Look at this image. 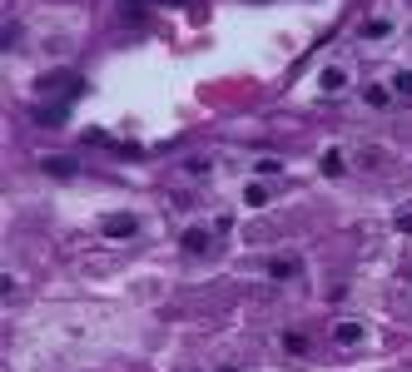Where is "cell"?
<instances>
[{
    "label": "cell",
    "instance_id": "9a60e30c",
    "mask_svg": "<svg viewBox=\"0 0 412 372\" xmlns=\"http://www.w3.org/2000/svg\"><path fill=\"white\" fill-rule=\"evenodd\" d=\"M208 169H213V164H208V159H189V174H194V179H204Z\"/></svg>",
    "mask_w": 412,
    "mask_h": 372
},
{
    "label": "cell",
    "instance_id": "4fadbf2b",
    "mask_svg": "<svg viewBox=\"0 0 412 372\" xmlns=\"http://www.w3.org/2000/svg\"><path fill=\"white\" fill-rule=\"evenodd\" d=\"M258 174L273 179V174H283V164H278V159H258Z\"/></svg>",
    "mask_w": 412,
    "mask_h": 372
},
{
    "label": "cell",
    "instance_id": "5b68a950",
    "mask_svg": "<svg viewBox=\"0 0 412 372\" xmlns=\"http://www.w3.org/2000/svg\"><path fill=\"white\" fill-rule=\"evenodd\" d=\"M318 90H323V94H343V90H348V70H338V65H328V70L318 75Z\"/></svg>",
    "mask_w": 412,
    "mask_h": 372
},
{
    "label": "cell",
    "instance_id": "2e32d148",
    "mask_svg": "<svg viewBox=\"0 0 412 372\" xmlns=\"http://www.w3.org/2000/svg\"><path fill=\"white\" fill-rule=\"evenodd\" d=\"M218 372H238V368H218Z\"/></svg>",
    "mask_w": 412,
    "mask_h": 372
},
{
    "label": "cell",
    "instance_id": "7c38bea8",
    "mask_svg": "<svg viewBox=\"0 0 412 372\" xmlns=\"http://www.w3.org/2000/svg\"><path fill=\"white\" fill-rule=\"evenodd\" d=\"M283 348H288L293 358H303V353H308V338H303V333H283Z\"/></svg>",
    "mask_w": 412,
    "mask_h": 372
},
{
    "label": "cell",
    "instance_id": "52a82bcc",
    "mask_svg": "<svg viewBox=\"0 0 412 372\" xmlns=\"http://www.w3.org/2000/svg\"><path fill=\"white\" fill-rule=\"evenodd\" d=\"M363 99H368L373 109H388L398 94H393V85H363Z\"/></svg>",
    "mask_w": 412,
    "mask_h": 372
},
{
    "label": "cell",
    "instance_id": "30bf717a",
    "mask_svg": "<svg viewBox=\"0 0 412 372\" xmlns=\"http://www.w3.org/2000/svg\"><path fill=\"white\" fill-rule=\"evenodd\" d=\"M393 94L412 104V70H398V75H393Z\"/></svg>",
    "mask_w": 412,
    "mask_h": 372
},
{
    "label": "cell",
    "instance_id": "277c9868",
    "mask_svg": "<svg viewBox=\"0 0 412 372\" xmlns=\"http://www.w3.org/2000/svg\"><path fill=\"white\" fill-rule=\"evenodd\" d=\"M298 268H303V263H298L293 253H283V258L268 263V278H273V283H293V278H298Z\"/></svg>",
    "mask_w": 412,
    "mask_h": 372
},
{
    "label": "cell",
    "instance_id": "3957f363",
    "mask_svg": "<svg viewBox=\"0 0 412 372\" xmlns=\"http://www.w3.org/2000/svg\"><path fill=\"white\" fill-rule=\"evenodd\" d=\"M139 233V218L134 213H114V218H104V238H134Z\"/></svg>",
    "mask_w": 412,
    "mask_h": 372
},
{
    "label": "cell",
    "instance_id": "ba28073f",
    "mask_svg": "<svg viewBox=\"0 0 412 372\" xmlns=\"http://www.w3.org/2000/svg\"><path fill=\"white\" fill-rule=\"evenodd\" d=\"M40 169H45V174H55V179H70V174H80V164H75V159H60V154H50Z\"/></svg>",
    "mask_w": 412,
    "mask_h": 372
},
{
    "label": "cell",
    "instance_id": "6da1fadb",
    "mask_svg": "<svg viewBox=\"0 0 412 372\" xmlns=\"http://www.w3.org/2000/svg\"><path fill=\"white\" fill-rule=\"evenodd\" d=\"M179 248H184L189 258H204L208 248H213V233H208V228H184V233H179Z\"/></svg>",
    "mask_w": 412,
    "mask_h": 372
},
{
    "label": "cell",
    "instance_id": "7a4b0ae2",
    "mask_svg": "<svg viewBox=\"0 0 412 372\" xmlns=\"http://www.w3.org/2000/svg\"><path fill=\"white\" fill-rule=\"evenodd\" d=\"M363 338H368V328H363L358 318H343V323L333 328V343H338V348H358Z\"/></svg>",
    "mask_w": 412,
    "mask_h": 372
},
{
    "label": "cell",
    "instance_id": "8fae6325",
    "mask_svg": "<svg viewBox=\"0 0 412 372\" xmlns=\"http://www.w3.org/2000/svg\"><path fill=\"white\" fill-rule=\"evenodd\" d=\"M243 203H248V208H263V203H268V188H263V184H248V188H243Z\"/></svg>",
    "mask_w": 412,
    "mask_h": 372
},
{
    "label": "cell",
    "instance_id": "5bb4252c",
    "mask_svg": "<svg viewBox=\"0 0 412 372\" xmlns=\"http://www.w3.org/2000/svg\"><path fill=\"white\" fill-rule=\"evenodd\" d=\"M393 223H398V233H412V208H398V218H393Z\"/></svg>",
    "mask_w": 412,
    "mask_h": 372
},
{
    "label": "cell",
    "instance_id": "8992f818",
    "mask_svg": "<svg viewBox=\"0 0 412 372\" xmlns=\"http://www.w3.org/2000/svg\"><path fill=\"white\" fill-rule=\"evenodd\" d=\"M388 35H393V20H383V15L358 25V40H388Z\"/></svg>",
    "mask_w": 412,
    "mask_h": 372
},
{
    "label": "cell",
    "instance_id": "9c48e42d",
    "mask_svg": "<svg viewBox=\"0 0 412 372\" xmlns=\"http://www.w3.org/2000/svg\"><path fill=\"white\" fill-rule=\"evenodd\" d=\"M323 174H328V179H343V174H348V164H343V154H338V149H328V154H323Z\"/></svg>",
    "mask_w": 412,
    "mask_h": 372
}]
</instances>
